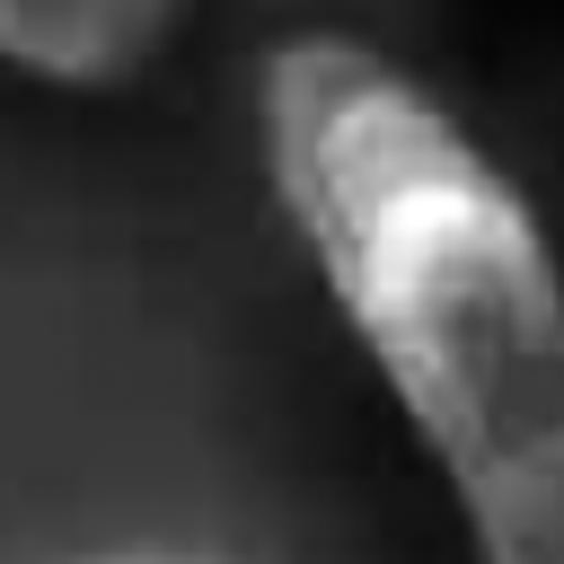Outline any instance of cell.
Returning a JSON list of instances; mask_svg holds the SVG:
<instances>
[{"instance_id":"obj_2","label":"cell","mask_w":564,"mask_h":564,"mask_svg":"<svg viewBox=\"0 0 564 564\" xmlns=\"http://www.w3.org/2000/svg\"><path fill=\"white\" fill-rule=\"evenodd\" d=\"M176 35L185 0H0V70L62 97L141 88Z\"/></svg>"},{"instance_id":"obj_1","label":"cell","mask_w":564,"mask_h":564,"mask_svg":"<svg viewBox=\"0 0 564 564\" xmlns=\"http://www.w3.org/2000/svg\"><path fill=\"white\" fill-rule=\"evenodd\" d=\"M256 159L476 564H564V256L529 185L344 26L256 62Z\"/></svg>"},{"instance_id":"obj_3","label":"cell","mask_w":564,"mask_h":564,"mask_svg":"<svg viewBox=\"0 0 564 564\" xmlns=\"http://www.w3.org/2000/svg\"><path fill=\"white\" fill-rule=\"evenodd\" d=\"M70 564H220V555H185V546H97V555H70Z\"/></svg>"}]
</instances>
